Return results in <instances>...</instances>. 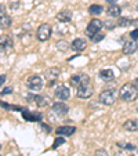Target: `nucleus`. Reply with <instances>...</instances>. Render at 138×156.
Segmentation results:
<instances>
[{"instance_id": "f257e3e1", "label": "nucleus", "mask_w": 138, "mask_h": 156, "mask_svg": "<svg viewBox=\"0 0 138 156\" xmlns=\"http://www.w3.org/2000/svg\"><path fill=\"white\" fill-rule=\"evenodd\" d=\"M119 97L126 102H134L138 98V87L134 83H126L122 86L120 91H119Z\"/></svg>"}, {"instance_id": "f03ea898", "label": "nucleus", "mask_w": 138, "mask_h": 156, "mask_svg": "<svg viewBox=\"0 0 138 156\" xmlns=\"http://www.w3.org/2000/svg\"><path fill=\"white\" fill-rule=\"evenodd\" d=\"M98 101L104 105H112V104L116 101V91L112 90V88H108V90H104V91L100 93L98 95Z\"/></svg>"}, {"instance_id": "7ed1b4c3", "label": "nucleus", "mask_w": 138, "mask_h": 156, "mask_svg": "<svg viewBox=\"0 0 138 156\" xmlns=\"http://www.w3.org/2000/svg\"><path fill=\"white\" fill-rule=\"evenodd\" d=\"M102 27H104L102 21L94 18V20H91L90 22H88L87 28H86V35H87L88 37H93V36L97 35V33L100 32L101 29H102Z\"/></svg>"}, {"instance_id": "20e7f679", "label": "nucleus", "mask_w": 138, "mask_h": 156, "mask_svg": "<svg viewBox=\"0 0 138 156\" xmlns=\"http://www.w3.org/2000/svg\"><path fill=\"white\" fill-rule=\"evenodd\" d=\"M51 27L48 24H41L40 27L37 28V32H36V37H37L39 41H47L48 39L51 37Z\"/></svg>"}, {"instance_id": "39448f33", "label": "nucleus", "mask_w": 138, "mask_h": 156, "mask_svg": "<svg viewBox=\"0 0 138 156\" xmlns=\"http://www.w3.org/2000/svg\"><path fill=\"white\" fill-rule=\"evenodd\" d=\"M27 86L30 91H40L41 88H43V79L39 75H33V76H30L28 79Z\"/></svg>"}, {"instance_id": "423d86ee", "label": "nucleus", "mask_w": 138, "mask_h": 156, "mask_svg": "<svg viewBox=\"0 0 138 156\" xmlns=\"http://www.w3.org/2000/svg\"><path fill=\"white\" fill-rule=\"evenodd\" d=\"M51 111H53V113H55L57 116H65L68 113V111H69V108H68V105L64 101H58V102L53 104Z\"/></svg>"}, {"instance_id": "0eeeda50", "label": "nucleus", "mask_w": 138, "mask_h": 156, "mask_svg": "<svg viewBox=\"0 0 138 156\" xmlns=\"http://www.w3.org/2000/svg\"><path fill=\"white\" fill-rule=\"evenodd\" d=\"M69 83L73 87H79L82 84H90V77L87 75H75L69 79Z\"/></svg>"}, {"instance_id": "6e6552de", "label": "nucleus", "mask_w": 138, "mask_h": 156, "mask_svg": "<svg viewBox=\"0 0 138 156\" xmlns=\"http://www.w3.org/2000/svg\"><path fill=\"white\" fill-rule=\"evenodd\" d=\"M59 75H61V71H59V68H50L46 71V77H47L48 80V87L50 86H53L54 83L58 80Z\"/></svg>"}, {"instance_id": "1a4fd4ad", "label": "nucleus", "mask_w": 138, "mask_h": 156, "mask_svg": "<svg viewBox=\"0 0 138 156\" xmlns=\"http://www.w3.org/2000/svg\"><path fill=\"white\" fill-rule=\"evenodd\" d=\"M54 95L61 101H66L68 98L71 97V91H69V88L66 86H58L55 88V91H54Z\"/></svg>"}, {"instance_id": "9d476101", "label": "nucleus", "mask_w": 138, "mask_h": 156, "mask_svg": "<svg viewBox=\"0 0 138 156\" xmlns=\"http://www.w3.org/2000/svg\"><path fill=\"white\" fill-rule=\"evenodd\" d=\"M76 95L79 98H90L93 95V88H91L90 84H82L77 87Z\"/></svg>"}, {"instance_id": "9b49d317", "label": "nucleus", "mask_w": 138, "mask_h": 156, "mask_svg": "<svg viewBox=\"0 0 138 156\" xmlns=\"http://www.w3.org/2000/svg\"><path fill=\"white\" fill-rule=\"evenodd\" d=\"M22 116L28 122H40L41 119L40 112H32V111H27V109H22Z\"/></svg>"}, {"instance_id": "f8f14e48", "label": "nucleus", "mask_w": 138, "mask_h": 156, "mask_svg": "<svg viewBox=\"0 0 138 156\" xmlns=\"http://www.w3.org/2000/svg\"><path fill=\"white\" fill-rule=\"evenodd\" d=\"M135 51H138V39L124 43V46H123V53L124 54L129 55V54H134Z\"/></svg>"}, {"instance_id": "ddd939ff", "label": "nucleus", "mask_w": 138, "mask_h": 156, "mask_svg": "<svg viewBox=\"0 0 138 156\" xmlns=\"http://www.w3.org/2000/svg\"><path fill=\"white\" fill-rule=\"evenodd\" d=\"M75 131H76V127L75 126H61L55 130V134L64 137V136H72Z\"/></svg>"}, {"instance_id": "4468645a", "label": "nucleus", "mask_w": 138, "mask_h": 156, "mask_svg": "<svg viewBox=\"0 0 138 156\" xmlns=\"http://www.w3.org/2000/svg\"><path fill=\"white\" fill-rule=\"evenodd\" d=\"M86 46H87V43H86V40L84 39H82V37L75 39V40L72 41V44H71V47H72V50L73 51H83L86 48Z\"/></svg>"}, {"instance_id": "2eb2a0df", "label": "nucleus", "mask_w": 138, "mask_h": 156, "mask_svg": "<svg viewBox=\"0 0 138 156\" xmlns=\"http://www.w3.org/2000/svg\"><path fill=\"white\" fill-rule=\"evenodd\" d=\"M35 102L36 105L39 106V108H44V106H47L48 104H50V98L47 97V95H35Z\"/></svg>"}, {"instance_id": "dca6fc26", "label": "nucleus", "mask_w": 138, "mask_h": 156, "mask_svg": "<svg viewBox=\"0 0 138 156\" xmlns=\"http://www.w3.org/2000/svg\"><path fill=\"white\" fill-rule=\"evenodd\" d=\"M123 127L127 130V131H138V120H135V119H130V120H126L123 123Z\"/></svg>"}, {"instance_id": "f3484780", "label": "nucleus", "mask_w": 138, "mask_h": 156, "mask_svg": "<svg viewBox=\"0 0 138 156\" xmlns=\"http://www.w3.org/2000/svg\"><path fill=\"white\" fill-rule=\"evenodd\" d=\"M57 20L61 21V22H64V24H68V22L72 20V12L68 11V10H64V11H61V12L57 14Z\"/></svg>"}, {"instance_id": "a211bd4d", "label": "nucleus", "mask_w": 138, "mask_h": 156, "mask_svg": "<svg viewBox=\"0 0 138 156\" xmlns=\"http://www.w3.org/2000/svg\"><path fill=\"white\" fill-rule=\"evenodd\" d=\"M106 12H108L111 17H120L122 14V9L120 6H118V4H111V6L108 7V10H106Z\"/></svg>"}, {"instance_id": "6ab92c4d", "label": "nucleus", "mask_w": 138, "mask_h": 156, "mask_svg": "<svg viewBox=\"0 0 138 156\" xmlns=\"http://www.w3.org/2000/svg\"><path fill=\"white\" fill-rule=\"evenodd\" d=\"M100 77L104 80V82H111V80H113L115 73H113V71H111V69H102V71L100 72Z\"/></svg>"}, {"instance_id": "aec40b11", "label": "nucleus", "mask_w": 138, "mask_h": 156, "mask_svg": "<svg viewBox=\"0 0 138 156\" xmlns=\"http://www.w3.org/2000/svg\"><path fill=\"white\" fill-rule=\"evenodd\" d=\"M102 11H104V7L100 6V4H93V6L88 7V12L91 15H100Z\"/></svg>"}, {"instance_id": "412c9836", "label": "nucleus", "mask_w": 138, "mask_h": 156, "mask_svg": "<svg viewBox=\"0 0 138 156\" xmlns=\"http://www.w3.org/2000/svg\"><path fill=\"white\" fill-rule=\"evenodd\" d=\"M0 27H2V29H7V28L11 27V18L7 17V15L2 14V20H0Z\"/></svg>"}, {"instance_id": "4be33fe9", "label": "nucleus", "mask_w": 138, "mask_h": 156, "mask_svg": "<svg viewBox=\"0 0 138 156\" xmlns=\"http://www.w3.org/2000/svg\"><path fill=\"white\" fill-rule=\"evenodd\" d=\"M116 145L120 149H124V151H137V147L134 144H130V142H118Z\"/></svg>"}, {"instance_id": "5701e85b", "label": "nucleus", "mask_w": 138, "mask_h": 156, "mask_svg": "<svg viewBox=\"0 0 138 156\" xmlns=\"http://www.w3.org/2000/svg\"><path fill=\"white\" fill-rule=\"evenodd\" d=\"M69 47H71V46H69V44H68L65 40H59V41H57V48H58V50H61V51H66Z\"/></svg>"}, {"instance_id": "b1692460", "label": "nucleus", "mask_w": 138, "mask_h": 156, "mask_svg": "<svg viewBox=\"0 0 138 156\" xmlns=\"http://www.w3.org/2000/svg\"><path fill=\"white\" fill-rule=\"evenodd\" d=\"M62 144H65V140H64V137H62V136H59L58 138H55V141H54V144H53V149H57V148L61 147Z\"/></svg>"}, {"instance_id": "393cba45", "label": "nucleus", "mask_w": 138, "mask_h": 156, "mask_svg": "<svg viewBox=\"0 0 138 156\" xmlns=\"http://www.w3.org/2000/svg\"><path fill=\"white\" fill-rule=\"evenodd\" d=\"M4 46H9V47H11V46H12V40L9 37V36L2 37V47H4Z\"/></svg>"}, {"instance_id": "a878e982", "label": "nucleus", "mask_w": 138, "mask_h": 156, "mask_svg": "<svg viewBox=\"0 0 138 156\" xmlns=\"http://www.w3.org/2000/svg\"><path fill=\"white\" fill-rule=\"evenodd\" d=\"M130 24H131V21L127 20V18H120V20H119V22H118L119 27H129Z\"/></svg>"}, {"instance_id": "bb28decb", "label": "nucleus", "mask_w": 138, "mask_h": 156, "mask_svg": "<svg viewBox=\"0 0 138 156\" xmlns=\"http://www.w3.org/2000/svg\"><path fill=\"white\" fill-rule=\"evenodd\" d=\"M104 37H105V35H104V33H97V35H94L93 37H91V40L94 41V43H97V41L102 40Z\"/></svg>"}, {"instance_id": "cd10ccee", "label": "nucleus", "mask_w": 138, "mask_h": 156, "mask_svg": "<svg viewBox=\"0 0 138 156\" xmlns=\"http://www.w3.org/2000/svg\"><path fill=\"white\" fill-rule=\"evenodd\" d=\"M115 156H131L127 151H118V152L115 153Z\"/></svg>"}, {"instance_id": "c85d7f7f", "label": "nucleus", "mask_w": 138, "mask_h": 156, "mask_svg": "<svg viewBox=\"0 0 138 156\" xmlns=\"http://www.w3.org/2000/svg\"><path fill=\"white\" fill-rule=\"evenodd\" d=\"M12 93V87H6L2 90V95H6V94H11Z\"/></svg>"}, {"instance_id": "c756f323", "label": "nucleus", "mask_w": 138, "mask_h": 156, "mask_svg": "<svg viewBox=\"0 0 138 156\" xmlns=\"http://www.w3.org/2000/svg\"><path fill=\"white\" fill-rule=\"evenodd\" d=\"M130 36H131V37L134 39V40H135V39H138V28H137V29L133 30V32L130 33Z\"/></svg>"}, {"instance_id": "7c9ffc66", "label": "nucleus", "mask_w": 138, "mask_h": 156, "mask_svg": "<svg viewBox=\"0 0 138 156\" xmlns=\"http://www.w3.org/2000/svg\"><path fill=\"white\" fill-rule=\"evenodd\" d=\"M95 153H97V156H106V151H102V149H98Z\"/></svg>"}, {"instance_id": "2f4dec72", "label": "nucleus", "mask_w": 138, "mask_h": 156, "mask_svg": "<svg viewBox=\"0 0 138 156\" xmlns=\"http://www.w3.org/2000/svg\"><path fill=\"white\" fill-rule=\"evenodd\" d=\"M6 79H7V76H6V75H2V76H0V83H2V86L4 84V82H6Z\"/></svg>"}, {"instance_id": "473e14b6", "label": "nucleus", "mask_w": 138, "mask_h": 156, "mask_svg": "<svg viewBox=\"0 0 138 156\" xmlns=\"http://www.w3.org/2000/svg\"><path fill=\"white\" fill-rule=\"evenodd\" d=\"M109 4H116V0H106Z\"/></svg>"}, {"instance_id": "72a5a7b5", "label": "nucleus", "mask_w": 138, "mask_h": 156, "mask_svg": "<svg viewBox=\"0 0 138 156\" xmlns=\"http://www.w3.org/2000/svg\"><path fill=\"white\" fill-rule=\"evenodd\" d=\"M131 156H138V152H134V153H130Z\"/></svg>"}, {"instance_id": "f704fd0d", "label": "nucleus", "mask_w": 138, "mask_h": 156, "mask_svg": "<svg viewBox=\"0 0 138 156\" xmlns=\"http://www.w3.org/2000/svg\"><path fill=\"white\" fill-rule=\"evenodd\" d=\"M137 11H138V4H137Z\"/></svg>"}, {"instance_id": "c9c22d12", "label": "nucleus", "mask_w": 138, "mask_h": 156, "mask_svg": "<svg viewBox=\"0 0 138 156\" xmlns=\"http://www.w3.org/2000/svg\"><path fill=\"white\" fill-rule=\"evenodd\" d=\"M135 83H137V84H138V79H137V82H135Z\"/></svg>"}]
</instances>
